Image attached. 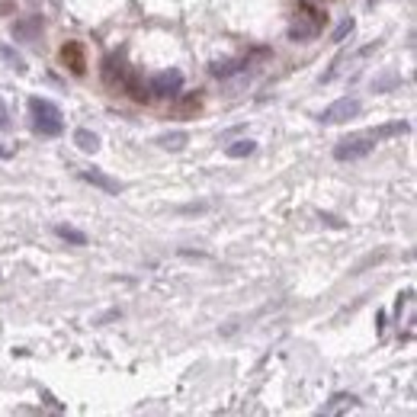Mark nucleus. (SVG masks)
<instances>
[{"label":"nucleus","mask_w":417,"mask_h":417,"mask_svg":"<svg viewBox=\"0 0 417 417\" xmlns=\"http://www.w3.org/2000/svg\"><path fill=\"white\" fill-rule=\"evenodd\" d=\"M353 26H356V23H353V20H350V16H347V20H343L341 26L334 29V42H343V39H347L350 33H353Z\"/></svg>","instance_id":"6ab92c4d"},{"label":"nucleus","mask_w":417,"mask_h":417,"mask_svg":"<svg viewBox=\"0 0 417 417\" xmlns=\"http://www.w3.org/2000/svg\"><path fill=\"white\" fill-rule=\"evenodd\" d=\"M74 145L81 148V151L93 154V151H97V148H100V139L90 132V129H77V132H74Z\"/></svg>","instance_id":"4468645a"},{"label":"nucleus","mask_w":417,"mask_h":417,"mask_svg":"<svg viewBox=\"0 0 417 417\" xmlns=\"http://www.w3.org/2000/svg\"><path fill=\"white\" fill-rule=\"evenodd\" d=\"M254 151H257V141H250V139H241V141H235V145L225 148L228 158H250Z\"/></svg>","instance_id":"2eb2a0df"},{"label":"nucleus","mask_w":417,"mask_h":417,"mask_svg":"<svg viewBox=\"0 0 417 417\" xmlns=\"http://www.w3.org/2000/svg\"><path fill=\"white\" fill-rule=\"evenodd\" d=\"M55 235L61 237V241H68V244H87V235L77 231V228H68V225H55Z\"/></svg>","instance_id":"dca6fc26"},{"label":"nucleus","mask_w":417,"mask_h":417,"mask_svg":"<svg viewBox=\"0 0 417 417\" xmlns=\"http://www.w3.org/2000/svg\"><path fill=\"white\" fill-rule=\"evenodd\" d=\"M180 97V93H177ZM202 106V97L199 93H183L180 100H177V116H196Z\"/></svg>","instance_id":"f8f14e48"},{"label":"nucleus","mask_w":417,"mask_h":417,"mask_svg":"<svg viewBox=\"0 0 417 417\" xmlns=\"http://www.w3.org/2000/svg\"><path fill=\"white\" fill-rule=\"evenodd\" d=\"M10 154H13L10 148H0V158H10Z\"/></svg>","instance_id":"4be33fe9"},{"label":"nucleus","mask_w":417,"mask_h":417,"mask_svg":"<svg viewBox=\"0 0 417 417\" xmlns=\"http://www.w3.org/2000/svg\"><path fill=\"white\" fill-rule=\"evenodd\" d=\"M183 87V71L170 68V71H160V74L151 77V83H148V97H160V100H170L177 97Z\"/></svg>","instance_id":"20e7f679"},{"label":"nucleus","mask_w":417,"mask_h":417,"mask_svg":"<svg viewBox=\"0 0 417 417\" xmlns=\"http://www.w3.org/2000/svg\"><path fill=\"white\" fill-rule=\"evenodd\" d=\"M404 132H408V122H392V125H379V129H363V132H353L350 139L337 141L334 158L337 160H360V158H366L379 141L395 139V135H404Z\"/></svg>","instance_id":"f257e3e1"},{"label":"nucleus","mask_w":417,"mask_h":417,"mask_svg":"<svg viewBox=\"0 0 417 417\" xmlns=\"http://www.w3.org/2000/svg\"><path fill=\"white\" fill-rule=\"evenodd\" d=\"M13 129V122H10V110H7V103L0 100V132H10Z\"/></svg>","instance_id":"aec40b11"},{"label":"nucleus","mask_w":417,"mask_h":417,"mask_svg":"<svg viewBox=\"0 0 417 417\" xmlns=\"http://www.w3.org/2000/svg\"><path fill=\"white\" fill-rule=\"evenodd\" d=\"M324 26V10L308 4V0H299V7H295V23L289 26V39L295 42H305V39H315Z\"/></svg>","instance_id":"7ed1b4c3"},{"label":"nucleus","mask_w":417,"mask_h":417,"mask_svg":"<svg viewBox=\"0 0 417 417\" xmlns=\"http://www.w3.org/2000/svg\"><path fill=\"white\" fill-rule=\"evenodd\" d=\"M125 77H129V68H125V52H110L103 61V83L110 90H122Z\"/></svg>","instance_id":"0eeeda50"},{"label":"nucleus","mask_w":417,"mask_h":417,"mask_svg":"<svg viewBox=\"0 0 417 417\" xmlns=\"http://www.w3.org/2000/svg\"><path fill=\"white\" fill-rule=\"evenodd\" d=\"M343 408H356V398L353 395H334L331 404H324V414H337Z\"/></svg>","instance_id":"f3484780"},{"label":"nucleus","mask_w":417,"mask_h":417,"mask_svg":"<svg viewBox=\"0 0 417 417\" xmlns=\"http://www.w3.org/2000/svg\"><path fill=\"white\" fill-rule=\"evenodd\" d=\"M321 218H324L327 225H334V228H341V225H343V222H337V218H334V216H321Z\"/></svg>","instance_id":"412c9836"},{"label":"nucleus","mask_w":417,"mask_h":417,"mask_svg":"<svg viewBox=\"0 0 417 417\" xmlns=\"http://www.w3.org/2000/svg\"><path fill=\"white\" fill-rule=\"evenodd\" d=\"M58 58H61V64L71 71L74 77H83L87 74V45L77 39H68L61 45V52H58Z\"/></svg>","instance_id":"39448f33"},{"label":"nucleus","mask_w":417,"mask_h":417,"mask_svg":"<svg viewBox=\"0 0 417 417\" xmlns=\"http://www.w3.org/2000/svg\"><path fill=\"white\" fill-rule=\"evenodd\" d=\"M247 64H250V58H237V61H225V64L216 61L208 71H212V77H228V74H237L241 68H247Z\"/></svg>","instance_id":"ddd939ff"},{"label":"nucleus","mask_w":417,"mask_h":417,"mask_svg":"<svg viewBox=\"0 0 417 417\" xmlns=\"http://www.w3.org/2000/svg\"><path fill=\"white\" fill-rule=\"evenodd\" d=\"M0 61L7 64V68H13L16 74H26V58L20 55V52L13 49V45H7V42H0Z\"/></svg>","instance_id":"9d476101"},{"label":"nucleus","mask_w":417,"mask_h":417,"mask_svg":"<svg viewBox=\"0 0 417 417\" xmlns=\"http://www.w3.org/2000/svg\"><path fill=\"white\" fill-rule=\"evenodd\" d=\"M363 112V103L356 97H343L337 103H331L324 112H321V122L324 125H337V122H347V119H356Z\"/></svg>","instance_id":"423d86ee"},{"label":"nucleus","mask_w":417,"mask_h":417,"mask_svg":"<svg viewBox=\"0 0 417 417\" xmlns=\"http://www.w3.org/2000/svg\"><path fill=\"white\" fill-rule=\"evenodd\" d=\"M122 90L129 93V97H132L135 103H145V100H148V93H145V83H141V77H139V74H132V71H129V77H125Z\"/></svg>","instance_id":"9b49d317"},{"label":"nucleus","mask_w":417,"mask_h":417,"mask_svg":"<svg viewBox=\"0 0 417 417\" xmlns=\"http://www.w3.org/2000/svg\"><path fill=\"white\" fill-rule=\"evenodd\" d=\"M187 141H189L187 132H170V135H164V139H160V145H164L167 151H180Z\"/></svg>","instance_id":"a211bd4d"},{"label":"nucleus","mask_w":417,"mask_h":417,"mask_svg":"<svg viewBox=\"0 0 417 417\" xmlns=\"http://www.w3.org/2000/svg\"><path fill=\"white\" fill-rule=\"evenodd\" d=\"M42 29H45V20L42 16H23V20H16L13 26H10V33H13L16 42H39Z\"/></svg>","instance_id":"6e6552de"},{"label":"nucleus","mask_w":417,"mask_h":417,"mask_svg":"<svg viewBox=\"0 0 417 417\" xmlns=\"http://www.w3.org/2000/svg\"><path fill=\"white\" fill-rule=\"evenodd\" d=\"M29 125H33V132L42 135V139H55V135L64 132V116L52 100L33 97L29 100Z\"/></svg>","instance_id":"f03ea898"},{"label":"nucleus","mask_w":417,"mask_h":417,"mask_svg":"<svg viewBox=\"0 0 417 417\" xmlns=\"http://www.w3.org/2000/svg\"><path fill=\"white\" fill-rule=\"evenodd\" d=\"M77 177H81V180H87V183H93V187L103 189V193H112V196L122 193V183L112 180V177H106L103 170H97V167H93V170H77Z\"/></svg>","instance_id":"1a4fd4ad"}]
</instances>
